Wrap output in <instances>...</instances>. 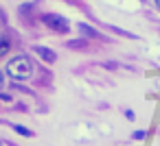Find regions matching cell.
<instances>
[{"instance_id":"obj_8","label":"cell","mask_w":160,"mask_h":146,"mask_svg":"<svg viewBox=\"0 0 160 146\" xmlns=\"http://www.w3.org/2000/svg\"><path fill=\"white\" fill-rule=\"evenodd\" d=\"M5 85V74H2V70H0V87Z\"/></svg>"},{"instance_id":"obj_1","label":"cell","mask_w":160,"mask_h":146,"mask_svg":"<svg viewBox=\"0 0 160 146\" xmlns=\"http://www.w3.org/2000/svg\"><path fill=\"white\" fill-rule=\"evenodd\" d=\"M7 74H9L13 81H29V79H31V74H33L31 59H29V57H24V55L13 57V59L7 63Z\"/></svg>"},{"instance_id":"obj_6","label":"cell","mask_w":160,"mask_h":146,"mask_svg":"<svg viewBox=\"0 0 160 146\" xmlns=\"http://www.w3.org/2000/svg\"><path fill=\"white\" fill-rule=\"evenodd\" d=\"M81 33H83V35H90V37H99V33H97L94 29L86 26V24H81Z\"/></svg>"},{"instance_id":"obj_3","label":"cell","mask_w":160,"mask_h":146,"mask_svg":"<svg viewBox=\"0 0 160 146\" xmlns=\"http://www.w3.org/2000/svg\"><path fill=\"white\" fill-rule=\"evenodd\" d=\"M33 52H35L40 59H44L46 63H53V61L57 59V55H55L51 48H44V46H33Z\"/></svg>"},{"instance_id":"obj_2","label":"cell","mask_w":160,"mask_h":146,"mask_svg":"<svg viewBox=\"0 0 160 146\" xmlns=\"http://www.w3.org/2000/svg\"><path fill=\"white\" fill-rule=\"evenodd\" d=\"M42 22H44L48 29L57 31V33H68V31H70L68 20L62 18V16H57V13H44V16H42Z\"/></svg>"},{"instance_id":"obj_9","label":"cell","mask_w":160,"mask_h":146,"mask_svg":"<svg viewBox=\"0 0 160 146\" xmlns=\"http://www.w3.org/2000/svg\"><path fill=\"white\" fill-rule=\"evenodd\" d=\"M153 2H156V7H158V9H160V0H153Z\"/></svg>"},{"instance_id":"obj_5","label":"cell","mask_w":160,"mask_h":146,"mask_svg":"<svg viewBox=\"0 0 160 146\" xmlns=\"http://www.w3.org/2000/svg\"><path fill=\"white\" fill-rule=\"evenodd\" d=\"M7 52H9V42L5 37H0V57H5Z\"/></svg>"},{"instance_id":"obj_7","label":"cell","mask_w":160,"mask_h":146,"mask_svg":"<svg viewBox=\"0 0 160 146\" xmlns=\"http://www.w3.org/2000/svg\"><path fill=\"white\" fill-rule=\"evenodd\" d=\"M134 137H136V139H142V137H145V131H136Z\"/></svg>"},{"instance_id":"obj_4","label":"cell","mask_w":160,"mask_h":146,"mask_svg":"<svg viewBox=\"0 0 160 146\" xmlns=\"http://www.w3.org/2000/svg\"><path fill=\"white\" fill-rule=\"evenodd\" d=\"M11 129H13V131H18V133H20V135H24V137H31V135H33V131H29V129H27V126H22V124H11Z\"/></svg>"}]
</instances>
